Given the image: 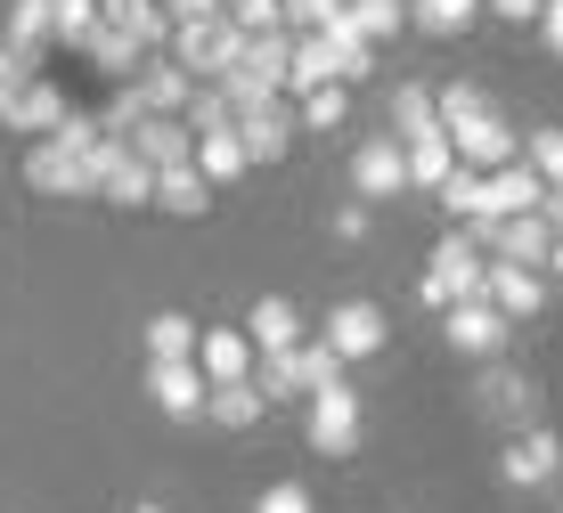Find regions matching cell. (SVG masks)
Here are the masks:
<instances>
[{"mask_svg": "<svg viewBox=\"0 0 563 513\" xmlns=\"http://www.w3.org/2000/svg\"><path fill=\"white\" fill-rule=\"evenodd\" d=\"M539 42L563 57V0H548V9H539Z\"/></svg>", "mask_w": 563, "mask_h": 513, "instance_id": "49", "label": "cell"}, {"mask_svg": "<svg viewBox=\"0 0 563 513\" xmlns=\"http://www.w3.org/2000/svg\"><path fill=\"white\" fill-rule=\"evenodd\" d=\"M384 131H393V140H433V131H441V98L424 82H400L393 90V123H384Z\"/></svg>", "mask_w": 563, "mask_h": 513, "instance_id": "27", "label": "cell"}, {"mask_svg": "<svg viewBox=\"0 0 563 513\" xmlns=\"http://www.w3.org/2000/svg\"><path fill=\"white\" fill-rule=\"evenodd\" d=\"M319 334L343 350V359H376V350H384V334H393V319H384L376 302H335Z\"/></svg>", "mask_w": 563, "mask_h": 513, "instance_id": "15", "label": "cell"}, {"mask_svg": "<svg viewBox=\"0 0 563 513\" xmlns=\"http://www.w3.org/2000/svg\"><path fill=\"white\" fill-rule=\"evenodd\" d=\"M327 49H335V74H343V82H367V74H376V42H367V33L352 25V9H343V16H327Z\"/></svg>", "mask_w": 563, "mask_h": 513, "instance_id": "26", "label": "cell"}, {"mask_svg": "<svg viewBox=\"0 0 563 513\" xmlns=\"http://www.w3.org/2000/svg\"><path fill=\"white\" fill-rule=\"evenodd\" d=\"M335 236H343V245H360V236H367V196H360V204H343V212H335Z\"/></svg>", "mask_w": 563, "mask_h": 513, "instance_id": "48", "label": "cell"}, {"mask_svg": "<svg viewBox=\"0 0 563 513\" xmlns=\"http://www.w3.org/2000/svg\"><path fill=\"white\" fill-rule=\"evenodd\" d=\"M197 319H180V310H155L147 319V359H197Z\"/></svg>", "mask_w": 563, "mask_h": 513, "instance_id": "31", "label": "cell"}, {"mask_svg": "<svg viewBox=\"0 0 563 513\" xmlns=\"http://www.w3.org/2000/svg\"><path fill=\"white\" fill-rule=\"evenodd\" d=\"M131 147H140L147 164L164 171V164H188V155H197V131H188V114H140Z\"/></svg>", "mask_w": 563, "mask_h": 513, "instance_id": "19", "label": "cell"}, {"mask_svg": "<svg viewBox=\"0 0 563 513\" xmlns=\"http://www.w3.org/2000/svg\"><path fill=\"white\" fill-rule=\"evenodd\" d=\"M262 391H269V400H310V383H302L295 350H269V359H262Z\"/></svg>", "mask_w": 563, "mask_h": 513, "instance_id": "39", "label": "cell"}, {"mask_svg": "<svg viewBox=\"0 0 563 513\" xmlns=\"http://www.w3.org/2000/svg\"><path fill=\"white\" fill-rule=\"evenodd\" d=\"M474 400H482V416L507 424V432H531L539 424V383H531V375H515V367H498V359H482Z\"/></svg>", "mask_w": 563, "mask_h": 513, "instance_id": "8", "label": "cell"}, {"mask_svg": "<svg viewBox=\"0 0 563 513\" xmlns=\"http://www.w3.org/2000/svg\"><path fill=\"white\" fill-rule=\"evenodd\" d=\"M319 82H343V74H335V49H327V33H295V74H286V90H319ZM343 90H352V82H343Z\"/></svg>", "mask_w": 563, "mask_h": 513, "instance_id": "30", "label": "cell"}, {"mask_svg": "<svg viewBox=\"0 0 563 513\" xmlns=\"http://www.w3.org/2000/svg\"><path fill=\"white\" fill-rule=\"evenodd\" d=\"M498 472H507V489H548L555 472H563V440H555L548 424L515 432V440H507V457H498Z\"/></svg>", "mask_w": 563, "mask_h": 513, "instance_id": "11", "label": "cell"}, {"mask_svg": "<svg viewBox=\"0 0 563 513\" xmlns=\"http://www.w3.org/2000/svg\"><path fill=\"white\" fill-rule=\"evenodd\" d=\"M197 171H205L212 188H229V180H245V171H254V155H245L238 123H229V131H197Z\"/></svg>", "mask_w": 563, "mask_h": 513, "instance_id": "24", "label": "cell"}, {"mask_svg": "<svg viewBox=\"0 0 563 513\" xmlns=\"http://www.w3.org/2000/svg\"><path fill=\"white\" fill-rule=\"evenodd\" d=\"M164 9H172V25H197V16H221L229 0H164Z\"/></svg>", "mask_w": 563, "mask_h": 513, "instance_id": "47", "label": "cell"}, {"mask_svg": "<svg viewBox=\"0 0 563 513\" xmlns=\"http://www.w3.org/2000/svg\"><path fill=\"white\" fill-rule=\"evenodd\" d=\"M302 432H310L319 457H352V448H360V391L352 383H319L310 408H302Z\"/></svg>", "mask_w": 563, "mask_h": 513, "instance_id": "5", "label": "cell"}, {"mask_svg": "<svg viewBox=\"0 0 563 513\" xmlns=\"http://www.w3.org/2000/svg\"><path fill=\"white\" fill-rule=\"evenodd\" d=\"M238 123V107H229L221 82H197V98H188V131H229Z\"/></svg>", "mask_w": 563, "mask_h": 513, "instance_id": "38", "label": "cell"}, {"mask_svg": "<svg viewBox=\"0 0 563 513\" xmlns=\"http://www.w3.org/2000/svg\"><path fill=\"white\" fill-rule=\"evenodd\" d=\"M49 42H57V25H49V0H9V49L42 66V49H49Z\"/></svg>", "mask_w": 563, "mask_h": 513, "instance_id": "29", "label": "cell"}, {"mask_svg": "<svg viewBox=\"0 0 563 513\" xmlns=\"http://www.w3.org/2000/svg\"><path fill=\"white\" fill-rule=\"evenodd\" d=\"M295 131H302V107H286V90H269V98H254V107H238V140H245V155H254V164H286Z\"/></svg>", "mask_w": 563, "mask_h": 513, "instance_id": "6", "label": "cell"}, {"mask_svg": "<svg viewBox=\"0 0 563 513\" xmlns=\"http://www.w3.org/2000/svg\"><path fill=\"white\" fill-rule=\"evenodd\" d=\"M131 90H140L147 114H188V98H197V74H188L172 49H147V66L131 74Z\"/></svg>", "mask_w": 563, "mask_h": 513, "instance_id": "12", "label": "cell"}, {"mask_svg": "<svg viewBox=\"0 0 563 513\" xmlns=\"http://www.w3.org/2000/svg\"><path fill=\"white\" fill-rule=\"evenodd\" d=\"M147 400L164 408L172 424H197L205 400H212V383H205L197 359H147Z\"/></svg>", "mask_w": 563, "mask_h": 513, "instance_id": "9", "label": "cell"}, {"mask_svg": "<svg viewBox=\"0 0 563 513\" xmlns=\"http://www.w3.org/2000/svg\"><path fill=\"white\" fill-rule=\"evenodd\" d=\"M352 25L367 42H393V33L409 25V0H352Z\"/></svg>", "mask_w": 563, "mask_h": 513, "instance_id": "37", "label": "cell"}, {"mask_svg": "<svg viewBox=\"0 0 563 513\" xmlns=\"http://www.w3.org/2000/svg\"><path fill=\"white\" fill-rule=\"evenodd\" d=\"M107 9V25H123L140 49H172V9L164 0H99Z\"/></svg>", "mask_w": 563, "mask_h": 513, "instance_id": "21", "label": "cell"}, {"mask_svg": "<svg viewBox=\"0 0 563 513\" xmlns=\"http://www.w3.org/2000/svg\"><path fill=\"white\" fill-rule=\"evenodd\" d=\"M155 204L180 212V221H197V212L212 204V180L197 171V155H188V164H164V171H155Z\"/></svg>", "mask_w": 563, "mask_h": 513, "instance_id": "22", "label": "cell"}, {"mask_svg": "<svg viewBox=\"0 0 563 513\" xmlns=\"http://www.w3.org/2000/svg\"><path fill=\"white\" fill-rule=\"evenodd\" d=\"M82 57H90V66H99V74H107V82H131V74H140V66H147V49H140V42H131V33H123V25H107V16H99V33H90V42H82Z\"/></svg>", "mask_w": 563, "mask_h": 513, "instance_id": "25", "label": "cell"}, {"mask_svg": "<svg viewBox=\"0 0 563 513\" xmlns=\"http://www.w3.org/2000/svg\"><path fill=\"white\" fill-rule=\"evenodd\" d=\"M482 9H498L507 25H539V9H548V0H482Z\"/></svg>", "mask_w": 563, "mask_h": 513, "instance_id": "46", "label": "cell"}, {"mask_svg": "<svg viewBox=\"0 0 563 513\" xmlns=\"http://www.w3.org/2000/svg\"><path fill=\"white\" fill-rule=\"evenodd\" d=\"M343 9H352V0H286V25H295V33H319L327 16H343Z\"/></svg>", "mask_w": 563, "mask_h": 513, "instance_id": "43", "label": "cell"}, {"mask_svg": "<svg viewBox=\"0 0 563 513\" xmlns=\"http://www.w3.org/2000/svg\"><path fill=\"white\" fill-rule=\"evenodd\" d=\"M197 367H205V383H245V375H254V334L245 326H205Z\"/></svg>", "mask_w": 563, "mask_h": 513, "instance_id": "17", "label": "cell"}, {"mask_svg": "<svg viewBox=\"0 0 563 513\" xmlns=\"http://www.w3.org/2000/svg\"><path fill=\"white\" fill-rule=\"evenodd\" d=\"M482 180H490V196H482V212H498V221H507V212H539V204H548V180L531 171V155H515V164L482 171Z\"/></svg>", "mask_w": 563, "mask_h": 513, "instance_id": "18", "label": "cell"}, {"mask_svg": "<svg viewBox=\"0 0 563 513\" xmlns=\"http://www.w3.org/2000/svg\"><path fill=\"white\" fill-rule=\"evenodd\" d=\"M66 90H57V82H42V74H33V82L25 90H16L9 98V107H0V131H16V140H49V131L57 123H66Z\"/></svg>", "mask_w": 563, "mask_h": 513, "instance_id": "13", "label": "cell"}, {"mask_svg": "<svg viewBox=\"0 0 563 513\" xmlns=\"http://www.w3.org/2000/svg\"><path fill=\"white\" fill-rule=\"evenodd\" d=\"M482 278H490V253H482L465 228H450V236L433 245V261H424L417 293H424L433 310H450V302H474V293H482Z\"/></svg>", "mask_w": 563, "mask_h": 513, "instance_id": "2", "label": "cell"}, {"mask_svg": "<svg viewBox=\"0 0 563 513\" xmlns=\"http://www.w3.org/2000/svg\"><path fill=\"white\" fill-rule=\"evenodd\" d=\"M99 204H123V212H131V204H155V164H147L131 140L107 147V164H99Z\"/></svg>", "mask_w": 563, "mask_h": 513, "instance_id": "14", "label": "cell"}, {"mask_svg": "<svg viewBox=\"0 0 563 513\" xmlns=\"http://www.w3.org/2000/svg\"><path fill=\"white\" fill-rule=\"evenodd\" d=\"M343 114H352L343 82H319V90H302V131H343Z\"/></svg>", "mask_w": 563, "mask_h": 513, "instance_id": "34", "label": "cell"}, {"mask_svg": "<svg viewBox=\"0 0 563 513\" xmlns=\"http://www.w3.org/2000/svg\"><path fill=\"white\" fill-rule=\"evenodd\" d=\"M441 334H450L457 359H474V367H482V359H498V350H507L515 319L490 302V293H474V302H450V310H441Z\"/></svg>", "mask_w": 563, "mask_h": 513, "instance_id": "4", "label": "cell"}, {"mask_svg": "<svg viewBox=\"0 0 563 513\" xmlns=\"http://www.w3.org/2000/svg\"><path fill=\"white\" fill-rule=\"evenodd\" d=\"M295 367H302V383L319 391V383H343V367H352V359H343V350L319 334V343H295Z\"/></svg>", "mask_w": 563, "mask_h": 513, "instance_id": "36", "label": "cell"}, {"mask_svg": "<svg viewBox=\"0 0 563 513\" xmlns=\"http://www.w3.org/2000/svg\"><path fill=\"white\" fill-rule=\"evenodd\" d=\"M409 16H417L424 33H441V42H450V33H465V25L482 16V0H409Z\"/></svg>", "mask_w": 563, "mask_h": 513, "instance_id": "32", "label": "cell"}, {"mask_svg": "<svg viewBox=\"0 0 563 513\" xmlns=\"http://www.w3.org/2000/svg\"><path fill=\"white\" fill-rule=\"evenodd\" d=\"M140 114H147V107H140V90H131V82H114V98H107V114H99V123L114 131V140H131V131H140Z\"/></svg>", "mask_w": 563, "mask_h": 513, "instance_id": "41", "label": "cell"}, {"mask_svg": "<svg viewBox=\"0 0 563 513\" xmlns=\"http://www.w3.org/2000/svg\"><path fill=\"white\" fill-rule=\"evenodd\" d=\"M482 293H490V302L522 326V319H539V310H548V269H531V261H490Z\"/></svg>", "mask_w": 563, "mask_h": 513, "instance_id": "16", "label": "cell"}, {"mask_svg": "<svg viewBox=\"0 0 563 513\" xmlns=\"http://www.w3.org/2000/svg\"><path fill=\"white\" fill-rule=\"evenodd\" d=\"M400 147H409V188L441 196V180L457 171V147H450V131H433V140H400Z\"/></svg>", "mask_w": 563, "mask_h": 513, "instance_id": "28", "label": "cell"}, {"mask_svg": "<svg viewBox=\"0 0 563 513\" xmlns=\"http://www.w3.org/2000/svg\"><path fill=\"white\" fill-rule=\"evenodd\" d=\"M131 513H164V505H155V498H140V505H131Z\"/></svg>", "mask_w": 563, "mask_h": 513, "instance_id": "52", "label": "cell"}, {"mask_svg": "<svg viewBox=\"0 0 563 513\" xmlns=\"http://www.w3.org/2000/svg\"><path fill=\"white\" fill-rule=\"evenodd\" d=\"M245 334H254V350L269 359V350H295L302 343V310L286 302V293H262L254 302V319H245Z\"/></svg>", "mask_w": 563, "mask_h": 513, "instance_id": "20", "label": "cell"}, {"mask_svg": "<svg viewBox=\"0 0 563 513\" xmlns=\"http://www.w3.org/2000/svg\"><path fill=\"white\" fill-rule=\"evenodd\" d=\"M539 212H548V221H555V236H563V188H548V204H539Z\"/></svg>", "mask_w": 563, "mask_h": 513, "instance_id": "50", "label": "cell"}, {"mask_svg": "<svg viewBox=\"0 0 563 513\" xmlns=\"http://www.w3.org/2000/svg\"><path fill=\"white\" fill-rule=\"evenodd\" d=\"M245 42H254V33L238 25V16H197V25H172V57H180L188 74H205V82H221L229 66H245Z\"/></svg>", "mask_w": 563, "mask_h": 513, "instance_id": "3", "label": "cell"}, {"mask_svg": "<svg viewBox=\"0 0 563 513\" xmlns=\"http://www.w3.org/2000/svg\"><path fill=\"white\" fill-rule=\"evenodd\" d=\"M522 155H531V171L548 188H563V131H531V140H522Z\"/></svg>", "mask_w": 563, "mask_h": 513, "instance_id": "40", "label": "cell"}, {"mask_svg": "<svg viewBox=\"0 0 563 513\" xmlns=\"http://www.w3.org/2000/svg\"><path fill=\"white\" fill-rule=\"evenodd\" d=\"M25 82H33V57H16L9 42H0V107H9V98L25 90Z\"/></svg>", "mask_w": 563, "mask_h": 513, "instance_id": "45", "label": "cell"}, {"mask_svg": "<svg viewBox=\"0 0 563 513\" xmlns=\"http://www.w3.org/2000/svg\"><path fill=\"white\" fill-rule=\"evenodd\" d=\"M254 513H319V505H310V489H302V481H269L262 498H254Z\"/></svg>", "mask_w": 563, "mask_h": 513, "instance_id": "42", "label": "cell"}, {"mask_svg": "<svg viewBox=\"0 0 563 513\" xmlns=\"http://www.w3.org/2000/svg\"><path fill=\"white\" fill-rule=\"evenodd\" d=\"M99 0H49V25H57V42H66V49H82L90 42V33H99Z\"/></svg>", "mask_w": 563, "mask_h": 513, "instance_id": "33", "label": "cell"}, {"mask_svg": "<svg viewBox=\"0 0 563 513\" xmlns=\"http://www.w3.org/2000/svg\"><path fill=\"white\" fill-rule=\"evenodd\" d=\"M482 196H490V180H482L474 164H457L450 180H441V204H450V221H474V212H482Z\"/></svg>", "mask_w": 563, "mask_h": 513, "instance_id": "35", "label": "cell"}, {"mask_svg": "<svg viewBox=\"0 0 563 513\" xmlns=\"http://www.w3.org/2000/svg\"><path fill=\"white\" fill-rule=\"evenodd\" d=\"M548 278H563V236H555V245H548Z\"/></svg>", "mask_w": 563, "mask_h": 513, "instance_id": "51", "label": "cell"}, {"mask_svg": "<svg viewBox=\"0 0 563 513\" xmlns=\"http://www.w3.org/2000/svg\"><path fill=\"white\" fill-rule=\"evenodd\" d=\"M25 188L74 196V204H99V180H90V164H82L66 140H33V147H25Z\"/></svg>", "mask_w": 563, "mask_h": 513, "instance_id": "7", "label": "cell"}, {"mask_svg": "<svg viewBox=\"0 0 563 513\" xmlns=\"http://www.w3.org/2000/svg\"><path fill=\"white\" fill-rule=\"evenodd\" d=\"M229 16L245 33H269V25H286V0H229Z\"/></svg>", "mask_w": 563, "mask_h": 513, "instance_id": "44", "label": "cell"}, {"mask_svg": "<svg viewBox=\"0 0 563 513\" xmlns=\"http://www.w3.org/2000/svg\"><path fill=\"white\" fill-rule=\"evenodd\" d=\"M352 188L367 196V204H393L400 188H409V147L384 131V140H360L352 147Z\"/></svg>", "mask_w": 563, "mask_h": 513, "instance_id": "10", "label": "cell"}, {"mask_svg": "<svg viewBox=\"0 0 563 513\" xmlns=\"http://www.w3.org/2000/svg\"><path fill=\"white\" fill-rule=\"evenodd\" d=\"M205 416H212V424H229V432H254V424L269 416V391L254 383V375H245V383H212Z\"/></svg>", "mask_w": 563, "mask_h": 513, "instance_id": "23", "label": "cell"}, {"mask_svg": "<svg viewBox=\"0 0 563 513\" xmlns=\"http://www.w3.org/2000/svg\"><path fill=\"white\" fill-rule=\"evenodd\" d=\"M433 98H441V131H450L457 164L498 171V164H515V155H522V131H515V123H507V114H498L474 82H450V90H433Z\"/></svg>", "mask_w": 563, "mask_h": 513, "instance_id": "1", "label": "cell"}]
</instances>
